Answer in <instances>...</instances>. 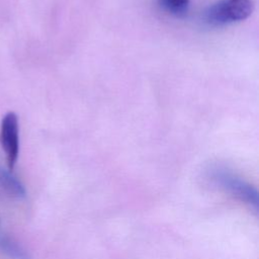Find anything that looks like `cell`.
<instances>
[{
  "label": "cell",
  "mask_w": 259,
  "mask_h": 259,
  "mask_svg": "<svg viewBox=\"0 0 259 259\" xmlns=\"http://www.w3.org/2000/svg\"><path fill=\"white\" fill-rule=\"evenodd\" d=\"M0 188L9 196L20 198L25 195L21 182L9 171L0 169Z\"/></svg>",
  "instance_id": "cell-4"
},
{
  "label": "cell",
  "mask_w": 259,
  "mask_h": 259,
  "mask_svg": "<svg viewBox=\"0 0 259 259\" xmlns=\"http://www.w3.org/2000/svg\"><path fill=\"white\" fill-rule=\"evenodd\" d=\"M0 249L12 259H29L26 252L6 236H0Z\"/></svg>",
  "instance_id": "cell-5"
},
{
  "label": "cell",
  "mask_w": 259,
  "mask_h": 259,
  "mask_svg": "<svg viewBox=\"0 0 259 259\" xmlns=\"http://www.w3.org/2000/svg\"><path fill=\"white\" fill-rule=\"evenodd\" d=\"M209 179L224 192L258 211V191L250 183L222 169H215L209 175Z\"/></svg>",
  "instance_id": "cell-2"
},
{
  "label": "cell",
  "mask_w": 259,
  "mask_h": 259,
  "mask_svg": "<svg viewBox=\"0 0 259 259\" xmlns=\"http://www.w3.org/2000/svg\"><path fill=\"white\" fill-rule=\"evenodd\" d=\"M255 9L253 0H219L204 13V20L212 26H223L248 18Z\"/></svg>",
  "instance_id": "cell-1"
},
{
  "label": "cell",
  "mask_w": 259,
  "mask_h": 259,
  "mask_svg": "<svg viewBox=\"0 0 259 259\" xmlns=\"http://www.w3.org/2000/svg\"><path fill=\"white\" fill-rule=\"evenodd\" d=\"M161 8L166 12L181 16L183 15L188 8L189 0H158Z\"/></svg>",
  "instance_id": "cell-6"
},
{
  "label": "cell",
  "mask_w": 259,
  "mask_h": 259,
  "mask_svg": "<svg viewBox=\"0 0 259 259\" xmlns=\"http://www.w3.org/2000/svg\"><path fill=\"white\" fill-rule=\"evenodd\" d=\"M0 145L5 154L9 170H12L19 153V125L17 115L7 112L0 124Z\"/></svg>",
  "instance_id": "cell-3"
}]
</instances>
